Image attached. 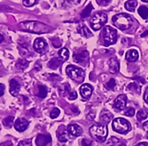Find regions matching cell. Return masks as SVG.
<instances>
[{"label": "cell", "mask_w": 148, "mask_h": 146, "mask_svg": "<svg viewBox=\"0 0 148 146\" xmlns=\"http://www.w3.org/2000/svg\"><path fill=\"white\" fill-rule=\"evenodd\" d=\"M19 26H20L21 30H22L24 31L36 33V34L47 33L51 30V28L48 25H46L43 22L37 21H23V22H21Z\"/></svg>", "instance_id": "1"}, {"label": "cell", "mask_w": 148, "mask_h": 146, "mask_svg": "<svg viewBox=\"0 0 148 146\" xmlns=\"http://www.w3.org/2000/svg\"><path fill=\"white\" fill-rule=\"evenodd\" d=\"M113 24L121 30H126L132 27L133 19L126 14H118L112 18Z\"/></svg>", "instance_id": "2"}, {"label": "cell", "mask_w": 148, "mask_h": 146, "mask_svg": "<svg viewBox=\"0 0 148 146\" xmlns=\"http://www.w3.org/2000/svg\"><path fill=\"white\" fill-rule=\"evenodd\" d=\"M90 134L96 141L104 142L107 136V127L105 125L95 124L90 127Z\"/></svg>", "instance_id": "3"}, {"label": "cell", "mask_w": 148, "mask_h": 146, "mask_svg": "<svg viewBox=\"0 0 148 146\" xmlns=\"http://www.w3.org/2000/svg\"><path fill=\"white\" fill-rule=\"evenodd\" d=\"M66 72L72 80L75 81L78 84L83 83L85 78L84 71L81 68H78L75 65H69L66 68Z\"/></svg>", "instance_id": "4"}, {"label": "cell", "mask_w": 148, "mask_h": 146, "mask_svg": "<svg viewBox=\"0 0 148 146\" xmlns=\"http://www.w3.org/2000/svg\"><path fill=\"white\" fill-rule=\"evenodd\" d=\"M117 32L110 26H106L103 29V42L106 46H109L116 43Z\"/></svg>", "instance_id": "5"}, {"label": "cell", "mask_w": 148, "mask_h": 146, "mask_svg": "<svg viewBox=\"0 0 148 146\" xmlns=\"http://www.w3.org/2000/svg\"><path fill=\"white\" fill-rule=\"evenodd\" d=\"M114 131L119 133V134H127L130 129V125L128 120L123 118H116L114 119L112 124Z\"/></svg>", "instance_id": "6"}, {"label": "cell", "mask_w": 148, "mask_h": 146, "mask_svg": "<svg viewBox=\"0 0 148 146\" xmlns=\"http://www.w3.org/2000/svg\"><path fill=\"white\" fill-rule=\"evenodd\" d=\"M106 22H107V15L103 12H99L92 16L90 20V26L94 30H99Z\"/></svg>", "instance_id": "7"}, {"label": "cell", "mask_w": 148, "mask_h": 146, "mask_svg": "<svg viewBox=\"0 0 148 146\" xmlns=\"http://www.w3.org/2000/svg\"><path fill=\"white\" fill-rule=\"evenodd\" d=\"M34 49L38 54H45L48 50V45L44 38H36L34 41Z\"/></svg>", "instance_id": "8"}, {"label": "cell", "mask_w": 148, "mask_h": 146, "mask_svg": "<svg viewBox=\"0 0 148 146\" xmlns=\"http://www.w3.org/2000/svg\"><path fill=\"white\" fill-rule=\"evenodd\" d=\"M127 96L125 95H121L115 98L113 103V107L114 109L117 111H122L125 108L126 103H127Z\"/></svg>", "instance_id": "9"}, {"label": "cell", "mask_w": 148, "mask_h": 146, "mask_svg": "<svg viewBox=\"0 0 148 146\" xmlns=\"http://www.w3.org/2000/svg\"><path fill=\"white\" fill-rule=\"evenodd\" d=\"M56 134H57L58 139L60 142H62V143H66V142H68L69 140V133L68 132V130L65 129V127L64 126H60L58 128Z\"/></svg>", "instance_id": "10"}, {"label": "cell", "mask_w": 148, "mask_h": 146, "mask_svg": "<svg viewBox=\"0 0 148 146\" xmlns=\"http://www.w3.org/2000/svg\"><path fill=\"white\" fill-rule=\"evenodd\" d=\"M93 92V87L90 84H84L80 87V94L84 99H89Z\"/></svg>", "instance_id": "11"}, {"label": "cell", "mask_w": 148, "mask_h": 146, "mask_svg": "<svg viewBox=\"0 0 148 146\" xmlns=\"http://www.w3.org/2000/svg\"><path fill=\"white\" fill-rule=\"evenodd\" d=\"M51 142V137L49 135L40 134L36 138V144L37 146H46Z\"/></svg>", "instance_id": "12"}, {"label": "cell", "mask_w": 148, "mask_h": 146, "mask_svg": "<svg viewBox=\"0 0 148 146\" xmlns=\"http://www.w3.org/2000/svg\"><path fill=\"white\" fill-rule=\"evenodd\" d=\"M68 132L74 136H80L83 134V128L77 124H70L68 126Z\"/></svg>", "instance_id": "13"}, {"label": "cell", "mask_w": 148, "mask_h": 146, "mask_svg": "<svg viewBox=\"0 0 148 146\" xmlns=\"http://www.w3.org/2000/svg\"><path fill=\"white\" fill-rule=\"evenodd\" d=\"M10 94L13 96H18L21 91V85L15 79H12L10 81Z\"/></svg>", "instance_id": "14"}, {"label": "cell", "mask_w": 148, "mask_h": 146, "mask_svg": "<svg viewBox=\"0 0 148 146\" xmlns=\"http://www.w3.org/2000/svg\"><path fill=\"white\" fill-rule=\"evenodd\" d=\"M28 126H29L28 121H27L26 119L23 118H18L17 120L15 121V123H14V128H15L17 131H19V132H23V131H25L27 128H28Z\"/></svg>", "instance_id": "15"}, {"label": "cell", "mask_w": 148, "mask_h": 146, "mask_svg": "<svg viewBox=\"0 0 148 146\" xmlns=\"http://www.w3.org/2000/svg\"><path fill=\"white\" fill-rule=\"evenodd\" d=\"M74 61L75 62H78V63H82L84 62V61H87L88 58H89V53L87 51H83L81 53H75V54H74Z\"/></svg>", "instance_id": "16"}, {"label": "cell", "mask_w": 148, "mask_h": 146, "mask_svg": "<svg viewBox=\"0 0 148 146\" xmlns=\"http://www.w3.org/2000/svg\"><path fill=\"white\" fill-rule=\"evenodd\" d=\"M138 59V52L135 49H130L126 53V60L130 62H136Z\"/></svg>", "instance_id": "17"}, {"label": "cell", "mask_w": 148, "mask_h": 146, "mask_svg": "<svg viewBox=\"0 0 148 146\" xmlns=\"http://www.w3.org/2000/svg\"><path fill=\"white\" fill-rule=\"evenodd\" d=\"M108 67H109V71L111 73H116L120 70V64L116 59L111 58L108 62Z\"/></svg>", "instance_id": "18"}, {"label": "cell", "mask_w": 148, "mask_h": 146, "mask_svg": "<svg viewBox=\"0 0 148 146\" xmlns=\"http://www.w3.org/2000/svg\"><path fill=\"white\" fill-rule=\"evenodd\" d=\"M113 114L109 111H107V110H103L100 113V120L106 124V123H108L111 121V119L113 118Z\"/></svg>", "instance_id": "19"}, {"label": "cell", "mask_w": 148, "mask_h": 146, "mask_svg": "<svg viewBox=\"0 0 148 146\" xmlns=\"http://www.w3.org/2000/svg\"><path fill=\"white\" fill-rule=\"evenodd\" d=\"M77 32L79 34H81L83 37H92V33L91 31L89 30V28L87 27L86 25L84 24H82V25H80L78 29H77Z\"/></svg>", "instance_id": "20"}, {"label": "cell", "mask_w": 148, "mask_h": 146, "mask_svg": "<svg viewBox=\"0 0 148 146\" xmlns=\"http://www.w3.org/2000/svg\"><path fill=\"white\" fill-rule=\"evenodd\" d=\"M106 146H126V144L123 142L120 141L118 138L112 136L106 142Z\"/></svg>", "instance_id": "21"}, {"label": "cell", "mask_w": 148, "mask_h": 146, "mask_svg": "<svg viewBox=\"0 0 148 146\" xmlns=\"http://www.w3.org/2000/svg\"><path fill=\"white\" fill-rule=\"evenodd\" d=\"M125 9L129 12H134L136 9V6H138L137 0H129L125 3Z\"/></svg>", "instance_id": "22"}, {"label": "cell", "mask_w": 148, "mask_h": 146, "mask_svg": "<svg viewBox=\"0 0 148 146\" xmlns=\"http://www.w3.org/2000/svg\"><path fill=\"white\" fill-rule=\"evenodd\" d=\"M62 60H60L59 58H53V59H51L50 62H49V63H48V66H49V68H51V69H52V70H55V69H57L59 66L62 63Z\"/></svg>", "instance_id": "23"}, {"label": "cell", "mask_w": 148, "mask_h": 146, "mask_svg": "<svg viewBox=\"0 0 148 146\" xmlns=\"http://www.w3.org/2000/svg\"><path fill=\"white\" fill-rule=\"evenodd\" d=\"M59 56L61 58V60L63 62L66 61L69 59V52L66 48H62L59 51Z\"/></svg>", "instance_id": "24"}, {"label": "cell", "mask_w": 148, "mask_h": 146, "mask_svg": "<svg viewBox=\"0 0 148 146\" xmlns=\"http://www.w3.org/2000/svg\"><path fill=\"white\" fill-rule=\"evenodd\" d=\"M138 14H139V15L144 19V20H147L148 19V8L146 7V6H140L139 8H138Z\"/></svg>", "instance_id": "25"}, {"label": "cell", "mask_w": 148, "mask_h": 146, "mask_svg": "<svg viewBox=\"0 0 148 146\" xmlns=\"http://www.w3.org/2000/svg\"><path fill=\"white\" fill-rule=\"evenodd\" d=\"M93 10V6L91 4H89L85 8L84 10L82 12V14H81V16L82 18H87L88 16H90V15L91 14V11Z\"/></svg>", "instance_id": "26"}, {"label": "cell", "mask_w": 148, "mask_h": 146, "mask_svg": "<svg viewBox=\"0 0 148 146\" xmlns=\"http://www.w3.org/2000/svg\"><path fill=\"white\" fill-rule=\"evenodd\" d=\"M13 120H14V117L12 116H9V117H6L3 119V124L5 127L9 128L12 126L13 124Z\"/></svg>", "instance_id": "27"}, {"label": "cell", "mask_w": 148, "mask_h": 146, "mask_svg": "<svg viewBox=\"0 0 148 146\" xmlns=\"http://www.w3.org/2000/svg\"><path fill=\"white\" fill-rule=\"evenodd\" d=\"M29 66V62L26 61V60H20L17 62L16 63V67L18 70H21V71H23L25 70L27 67Z\"/></svg>", "instance_id": "28"}, {"label": "cell", "mask_w": 148, "mask_h": 146, "mask_svg": "<svg viewBox=\"0 0 148 146\" xmlns=\"http://www.w3.org/2000/svg\"><path fill=\"white\" fill-rule=\"evenodd\" d=\"M48 94V88L45 86H39V93L38 96L40 98H45Z\"/></svg>", "instance_id": "29"}, {"label": "cell", "mask_w": 148, "mask_h": 146, "mask_svg": "<svg viewBox=\"0 0 148 146\" xmlns=\"http://www.w3.org/2000/svg\"><path fill=\"white\" fill-rule=\"evenodd\" d=\"M127 88H128L129 91H131V92H134V93H137V94H139V93H140V88H139V86L137 85V83H135V82L130 83V84L127 86Z\"/></svg>", "instance_id": "30"}, {"label": "cell", "mask_w": 148, "mask_h": 146, "mask_svg": "<svg viewBox=\"0 0 148 146\" xmlns=\"http://www.w3.org/2000/svg\"><path fill=\"white\" fill-rule=\"evenodd\" d=\"M147 115H148V113H147V111H146L145 110H140V111L138 112V114H137V118H138V121H143V120H145V119L147 118Z\"/></svg>", "instance_id": "31"}, {"label": "cell", "mask_w": 148, "mask_h": 146, "mask_svg": "<svg viewBox=\"0 0 148 146\" xmlns=\"http://www.w3.org/2000/svg\"><path fill=\"white\" fill-rule=\"evenodd\" d=\"M115 86H116V81H115V79H114V78L110 79V80L106 84V89H108V90L114 89L115 87Z\"/></svg>", "instance_id": "32"}, {"label": "cell", "mask_w": 148, "mask_h": 146, "mask_svg": "<svg viewBox=\"0 0 148 146\" xmlns=\"http://www.w3.org/2000/svg\"><path fill=\"white\" fill-rule=\"evenodd\" d=\"M38 2V0H23V5L25 6H33L34 5H36Z\"/></svg>", "instance_id": "33"}, {"label": "cell", "mask_w": 148, "mask_h": 146, "mask_svg": "<svg viewBox=\"0 0 148 146\" xmlns=\"http://www.w3.org/2000/svg\"><path fill=\"white\" fill-rule=\"evenodd\" d=\"M60 111L59 109L55 108V109H53V110L51 111V113H50V117H51V118H56L57 117H59V116H60Z\"/></svg>", "instance_id": "34"}, {"label": "cell", "mask_w": 148, "mask_h": 146, "mask_svg": "<svg viewBox=\"0 0 148 146\" xmlns=\"http://www.w3.org/2000/svg\"><path fill=\"white\" fill-rule=\"evenodd\" d=\"M135 112H136V111L134 108H128L127 111L124 112V115H126L128 117H132L135 115Z\"/></svg>", "instance_id": "35"}, {"label": "cell", "mask_w": 148, "mask_h": 146, "mask_svg": "<svg viewBox=\"0 0 148 146\" xmlns=\"http://www.w3.org/2000/svg\"><path fill=\"white\" fill-rule=\"evenodd\" d=\"M18 146H32L31 140L29 139V140H23V141H21V142L19 143Z\"/></svg>", "instance_id": "36"}, {"label": "cell", "mask_w": 148, "mask_h": 146, "mask_svg": "<svg viewBox=\"0 0 148 146\" xmlns=\"http://www.w3.org/2000/svg\"><path fill=\"white\" fill-rule=\"evenodd\" d=\"M111 2V0H97V4L100 6H106Z\"/></svg>", "instance_id": "37"}, {"label": "cell", "mask_w": 148, "mask_h": 146, "mask_svg": "<svg viewBox=\"0 0 148 146\" xmlns=\"http://www.w3.org/2000/svg\"><path fill=\"white\" fill-rule=\"evenodd\" d=\"M69 98L70 99V100H75L76 98H77V94H76V92L75 91H70L69 92Z\"/></svg>", "instance_id": "38"}, {"label": "cell", "mask_w": 148, "mask_h": 146, "mask_svg": "<svg viewBox=\"0 0 148 146\" xmlns=\"http://www.w3.org/2000/svg\"><path fill=\"white\" fill-rule=\"evenodd\" d=\"M92 143L91 141L88 140V139H83L82 140V146H91Z\"/></svg>", "instance_id": "39"}, {"label": "cell", "mask_w": 148, "mask_h": 146, "mask_svg": "<svg viewBox=\"0 0 148 146\" xmlns=\"http://www.w3.org/2000/svg\"><path fill=\"white\" fill-rule=\"evenodd\" d=\"M5 94V85L0 83V96L4 95Z\"/></svg>", "instance_id": "40"}, {"label": "cell", "mask_w": 148, "mask_h": 146, "mask_svg": "<svg viewBox=\"0 0 148 146\" xmlns=\"http://www.w3.org/2000/svg\"><path fill=\"white\" fill-rule=\"evenodd\" d=\"M144 100L145 101V102L148 104V88L145 90V95H144Z\"/></svg>", "instance_id": "41"}, {"label": "cell", "mask_w": 148, "mask_h": 146, "mask_svg": "<svg viewBox=\"0 0 148 146\" xmlns=\"http://www.w3.org/2000/svg\"><path fill=\"white\" fill-rule=\"evenodd\" d=\"M0 146H12V142L7 141V142H5V143H1V144H0Z\"/></svg>", "instance_id": "42"}, {"label": "cell", "mask_w": 148, "mask_h": 146, "mask_svg": "<svg viewBox=\"0 0 148 146\" xmlns=\"http://www.w3.org/2000/svg\"><path fill=\"white\" fill-rule=\"evenodd\" d=\"M136 146H148V143H145V142H142V143H138Z\"/></svg>", "instance_id": "43"}, {"label": "cell", "mask_w": 148, "mask_h": 146, "mask_svg": "<svg viewBox=\"0 0 148 146\" xmlns=\"http://www.w3.org/2000/svg\"><path fill=\"white\" fill-rule=\"evenodd\" d=\"M143 127H144L145 130H147V131H148V121H147V122H145V123L143 124Z\"/></svg>", "instance_id": "44"}, {"label": "cell", "mask_w": 148, "mask_h": 146, "mask_svg": "<svg viewBox=\"0 0 148 146\" xmlns=\"http://www.w3.org/2000/svg\"><path fill=\"white\" fill-rule=\"evenodd\" d=\"M148 35V30H146L145 33H143L142 35H141V37H145V36H147Z\"/></svg>", "instance_id": "45"}, {"label": "cell", "mask_w": 148, "mask_h": 146, "mask_svg": "<svg viewBox=\"0 0 148 146\" xmlns=\"http://www.w3.org/2000/svg\"><path fill=\"white\" fill-rule=\"evenodd\" d=\"M142 1H144V2H148V0H142Z\"/></svg>", "instance_id": "46"}, {"label": "cell", "mask_w": 148, "mask_h": 146, "mask_svg": "<svg viewBox=\"0 0 148 146\" xmlns=\"http://www.w3.org/2000/svg\"><path fill=\"white\" fill-rule=\"evenodd\" d=\"M146 136H147V137H148V132H147V135H146Z\"/></svg>", "instance_id": "47"}]
</instances>
